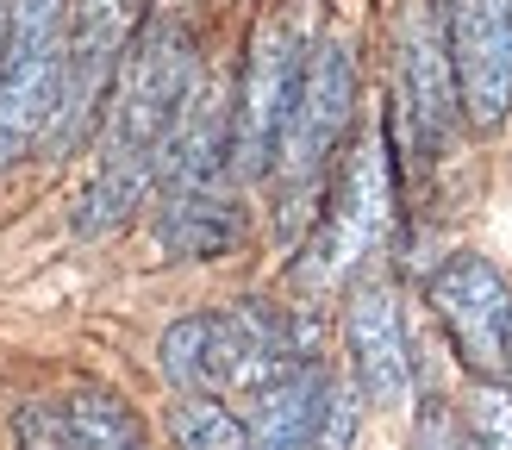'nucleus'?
Segmentation results:
<instances>
[{"mask_svg":"<svg viewBox=\"0 0 512 450\" xmlns=\"http://www.w3.org/2000/svg\"><path fill=\"white\" fill-rule=\"evenodd\" d=\"M413 450H475V438H469L463 413H450L444 400H431L419 413V425H413Z\"/></svg>","mask_w":512,"mask_h":450,"instance_id":"nucleus-19","label":"nucleus"},{"mask_svg":"<svg viewBox=\"0 0 512 450\" xmlns=\"http://www.w3.org/2000/svg\"><path fill=\"white\" fill-rule=\"evenodd\" d=\"M356 444V394L344 382H331L325 407H319V432H313V450H350Z\"/></svg>","mask_w":512,"mask_h":450,"instance_id":"nucleus-18","label":"nucleus"},{"mask_svg":"<svg viewBox=\"0 0 512 450\" xmlns=\"http://www.w3.org/2000/svg\"><path fill=\"white\" fill-rule=\"evenodd\" d=\"M13 438H19V450H75L57 400H32V407L13 419Z\"/></svg>","mask_w":512,"mask_h":450,"instance_id":"nucleus-17","label":"nucleus"},{"mask_svg":"<svg viewBox=\"0 0 512 450\" xmlns=\"http://www.w3.org/2000/svg\"><path fill=\"white\" fill-rule=\"evenodd\" d=\"M188 94H194V25L175 7H157L150 19H138L132 44H125V63H119V82L107 94L100 169L82 188L75 219H69L75 238H107L144 207Z\"/></svg>","mask_w":512,"mask_h":450,"instance_id":"nucleus-1","label":"nucleus"},{"mask_svg":"<svg viewBox=\"0 0 512 450\" xmlns=\"http://www.w3.org/2000/svg\"><path fill=\"white\" fill-rule=\"evenodd\" d=\"M444 44L463 125L500 132L512 119V0H450Z\"/></svg>","mask_w":512,"mask_h":450,"instance_id":"nucleus-8","label":"nucleus"},{"mask_svg":"<svg viewBox=\"0 0 512 450\" xmlns=\"http://www.w3.org/2000/svg\"><path fill=\"white\" fill-rule=\"evenodd\" d=\"M463 425L475 450H512V388L506 382H469Z\"/></svg>","mask_w":512,"mask_h":450,"instance_id":"nucleus-16","label":"nucleus"},{"mask_svg":"<svg viewBox=\"0 0 512 450\" xmlns=\"http://www.w3.org/2000/svg\"><path fill=\"white\" fill-rule=\"evenodd\" d=\"M138 32L132 0H69V32H63V75H57V107L44 125V150L69 157L107 113V94L119 82L125 44Z\"/></svg>","mask_w":512,"mask_h":450,"instance_id":"nucleus-5","label":"nucleus"},{"mask_svg":"<svg viewBox=\"0 0 512 450\" xmlns=\"http://www.w3.org/2000/svg\"><path fill=\"white\" fill-rule=\"evenodd\" d=\"M244 238V207L232 182L219 188H169L157 207V244L182 263H213Z\"/></svg>","mask_w":512,"mask_h":450,"instance_id":"nucleus-11","label":"nucleus"},{"mask_svg":"<svg viewBox=\"0 0 512 450\" xmlns=\"http://www.w3.org/2000/svg\"><path fill=\"white\" fill-rule=\"evenodd\" d=\"M325 394H331V375H325L319 363L288 369L275 388L256 394V407H250V419H244L250 450H313Z\"/></svg>","mask_w":512,"mask_h":450,"instance_id":"nucleus-12","label":"nucleus"},{"mask_svg":"<svg viewBox=\"0 0 512 450\" xmlns=\"http://www.w3.org/2000/svg\"><path fill=\"white\" fill-rule=\"evenodd\" d=\"M431 313L475 382H506L512 375V282L475 250H456L431 269Z\"/></svg>","mask_w":512,"mask_h":450,"instance_id":"nucleus-6","label":"nucleus"},{"mask_svg":"<svg viewBox=\"0 0 512 450\" xmlns=\"http://www.w3.org/2000/svg\"><path fill=\"white\" fill-rule=\"evenodd\" d=\"M394 57H400V113L413 132V157H438L456 132V82H450V44H444V13L431 0H413L400 13L394 32Z\"/></svg>","mask_w":512,"mask_h":450,"instance_id":"nucleus-10","label":"nucleus"},{"mask_svg":"<svg viewBox=\"0 0 512 450\" xmlns=\"http://www.w3.org/2000/svg\"><path fill=\"white\" fill-rule=\"evenodd\" d=\"M388 219H394V163H388V125L363 132V144L350 150V163L338 175V194L319 219L313 244L300 250V282L306 288H331L356 275L375 244L388 238Z\"/></svg>","mask_w":512,"mask_h":450,"instance_id":"nucleus-4","label":"nucleus"},{"mask_svg":"<svg viewBox=\"0 0 512 450\" xmlns=\"http://www.w3.org/2000/svg\"><path fill=\"white\" fill-rule=\"evenodd\" d=\"M169 438L175 450H250L244 419L213 394H182L169 407Z\"/></svg>","mask_w":512,"mask_h":450,"instance_id":"nucleus-15","label":"nucleus"},{"mask_svg":"<svg viewBox=\"0 0 512 450\" xmlns=\"http://www.w3.org/2000/svg\"><path fill=\"white\" fill-rule=\"evenodd\" d=\"M69 0H7L0 19V169L44 144L63 75Z\"/></svg>","mask_w":512,"mask_h":450,"instance_id":"nucleus-3","label":"nucleus"},{"mask_svg":"<svg viewBox=\"0 0 512 450\" xmlns=\"http://www.w3.org/2000/svg\"><path fill=\"white\" fill-rule=\"evenodd\" d=\"M57 413L69 425L75 450H150L138 413L125 407L119 394H107V388H75V394L57 400Z\"/></svg>","mask_w":512,"mask_h":450,"instance_id":"nucleus-14","label":"nucleus"},{"mask_svg":"<svg viewBox=\"0 0 512 450\" xmlns=\"http://www.w3.org/2000/svg\"><path fill=\"white\" fill-rule=\"evenodd\" d=\"M0 19H7V0H0Z\"/></svg>","mask_w":512,"mask_h":450,"instance_id":"nucleus-20","label":"nucleus"},{"mask_svg":"<svg viewBox=\"0 0 512 450\" xmlns=\"http://www.w3.org/2000/svg\"><path fill=\"white\" fill-rule=\"evenodd\" d=\"M350 113H356V57H350V44L338 32H325L313 50H306L300 94H294L288 132H281L275 169H269L281 182V200H288V225L306 213V200L319 194L325 163L338 157V144L350 132Z\"/></svg>","mask_w":512,"mask_h":450,"instance_id":"nucleus-2","label":"nucleus"},{"mask_svg":"<svg viewBox=\"0 0 512 450\" xmlns=\"http://www.w3.org/2000/svg\"><path fill=\"white\" fill-rule=\"evenodd\" d=\"M157 363L169 375V388L175 394H219V313H188V319H175L163 344H157Z\"/></svg>","mask_w":512,"mask_h":450,"instance_id":"nucleus-13","label":"nucleus"},{"mask_svg":"<svg viewBox=\"0 0 512 450\" xmlns=\"http://www.w3.org/2000/svg\"><path fill=\"white\" fill-rule=\"evenodd\" d=\"M344 350L356 375V400L400 407L413 394V357H406V319L400 294L381 269H356L344 288Z\"/></svg>","mask_w":512,"mask_h":450,"instance_id":"nucleus-9","label":"nucleus"},{"mask_svg":"<svg viewBox=\"0 0 512 450\" xmlns=\"http://www.w3.org/2000/svg\"><path fill=\"white\" fill-rule=\"evenodd\" d=\"M300 69H306V44L294 32V19H263L244 63V88L232 107V175L238 182H263L275 169L281 132H288L294 94H300Z\"/></svg>","mask_w":512,"mask_h":450,"instance_id":"nucleus-7","label":"nucleus"},{"mask_svg":"<svg viewBox=\"0 0 512 450\" xmlns=\"http://www.w3.org/2000/svg\"><path fill=\"white\" fill-rule=\"evenodd\" d=\"M506 388H512V375H506Z\"/></svg>","mask_w":512,"mask_h":450,"instance_id":"nucleus-21","label":"nucleus"}]
</instances>
